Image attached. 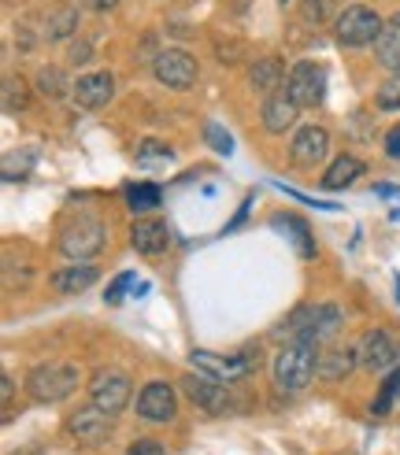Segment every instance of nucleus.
I'll return each instance as SVG.
<instances>
[{
  "instance_id": "obj_1",
  "label": "nucleus",
  "mask_w": 400,
  "mask_h": 455,
  "mask_svg": "<svg viewBox=\"0 0 400 455\" xmlns=\"http://www.w3.org/2000/svg\"><path fill=\"white\" fill-rule=\"evenodd\" d=\"M316 367H319V348L311 340H289L275 355V385L282 393H300L316 378Z\"/></svg>"
},
{
  "instance_id": "obj_2",
  "label": "nucleus",
  "mask_w": 400,
  "mask_h": 455,
  "mask_svg": "<svg viewBox=\"0 0 400 455\" xmlns=\"http://www.w3.org/2000/svg\"><path fill=\"white\" fill-rule=\"evenodd\" d=\"M78 389V367L75 363H37V367L27 374V393L37 403H60Z\"/></svg>"
},
{
  "instance_id": "obj_3",
  "label": "nucleus",
  "mask_w": 400,
  "mask_h": 455,
  "mask_svg": "<svg viewBox=\"0 0 400 455\" xmlns=\"http://www.w3.org/2000/svg\"><path fill=\"white\" fill-rule=\"evenodd\" d=\"M193 367L200 371V374H208V378H219V381H227V385H234V381H241V378H249V374H256L260 371V348H241L237 355H215V352H208V348H193Z\"/></svg>"
},
{
  "instance_id": "obj_4",
  "label": "nucleus",
  "mask_w": 400,
  "mask_h": 455,
  "mask_svg": "<svg viewBox=\"0 0 400 455\" xmlns=\"http://www.w3.org/2000/svg\"><path fill=\"white\" fill-rule=\"evenodd\" d=\"M104 222L93 219V215H78L75 222H67L63 226V234H60V252L67 259H75V263H89L100 248H104Z\"/></svg>"
},
{
  "instance_id": "obj_5",
  "label": "nucleus",
  "mask_w": 400,
  "mask_h": 455,
  "mask_svg": "<svg viewBox=\"0 0 400 455\" xmlns=\"http://www.w3.org/2000/svg\"><path fill=\"white\" fill-rule=\"evenodd\" d=\"M333 34L345 49H364V44H374L378 34H382V19H378L367 4H348L338 22H333Z\"/></svg>"
},
{
  "instance_id": "obj_6",
  "label": "nucleus",
  "mask_w": 400,
  "mask_h": 455,
  "mask_svg": "<svg viewBox=\"0 0 400 455\" xmlns=\"http://www.w3.org/2000/svg\"><path fill=\"white\" fill-rule=\"evenodd\" d=\"M285 93L293 97L300 108H319L326 97V71L319 63L300 60L289 67V78H285Z\"/></svg>"
},
{
  "instance_id": "obj_7",
  "label": "nucleus",
  "mask_w": 400,
  "mask_h": 455,
  "mask_svg": "<svg viewBox=\"0 0 400 455\" xmlns=\"http://www.w3.org/2000/svg\"><path fill=\"white\" fill-rule=\"evenodd\" d=\"M130 396H133V385H130V378L119 374V371H100V374L93 378V385H89V403H97L100 411H108L111 419L126 411Z\"/></svg>"
},
{
  "instance_id": "obj_8",
  "label": "nucleus",
  "mask_w": 400,
  "mask_h": 455,
  "mask_svg": "<svg viewBox=\"0 0 400 455\" xmlns=\"http://www.w3.org/2000/svg\"><path fill=\"white\" fill-rule=\"evenodd\" d=\"M182 389L186 396L200 407V411H208V415H227L230 411V393H227V381H219V378H208V374H186L182 378Z\"/></svg>"
},
{
  "instance_id": "obj_9",
  "label": "nucleus",
  "mask_w": 400,
  "mask_h": 455,
  "mask_svg": "<svg viewBox=\"0 0 400 455\" xmlns=\"http://www.w3.org/2000/svg\"><path fill=\"white\" fill-rule=\"evenodd\" d=\"M67 434H71L78 444H89V448H97V444H104L108 441V434H111V415L108 411H100L97 403H89V407H78V411H71L67 415Z\"/></svg>"
},
{
  "instance_id": "obj_10",
  "label": "nucleus",
  "mask_w": 400,
  "mask_h": 455,
  "mask_svg": "<svg viewBox=\"0 0 400 455\" xmlns=\"http://www.w3.org/2000/svg\"><path fill=\"white\" fill-rule=\"evenodd\" d=\"M152 75L167 89H189L196 82V60L182 49H164L152 60Z\"/></svg>"
},
{
  "instance_id": "obj_11",
  "label": "nucleus",
  "mask_w": 400,
  "mask_h": 455,
  "mask_svg": "<svg viewBox=\"0 0 400 455\" xmlns=\"http://www.w3.org/2000/svg\"><path fill=\"white\" fill-rule=\"evenodd\" d=\"M138 415L145 422H171L178 415V396L167 381H148L138 393Z\"/></svg>"
},
{
  "instance_id": "obj_12",
  "label": "nucleus",
  "mask_w": 400,
  "mask_h": 455,
  "mask_svg": "<svg viewBox=\"0 0 400 455\" xmlns=\"http://www.w3.org/2000/svg\"><path fill=\"white\" fill-rule=\"evenodd\" d=\"M330 156V133L323 126H300L293 133V145H289V159L297 167H316Z\"/></svg>"
},
{
  "instance_id": "obj_13",
  "label": "nucleus",
  "mask_w": 400,
  "mask_h": 455,
  "mask_svg": "<svg viewBox=\"0 0 400 455\" xmlns=\"http://www.w3.org/2000/svg\"><path fill=\"white\" fill-rule=\"evenodd\" d=\"M71 97H75V104H78V108L97 111V108H104L111 97H116V78H111L108 71L82 75V78L75 82V89H71Z\"/></svg>"
},
{
  "instance_id": "obj_14",
  "label": "nucleus",
  "mask_w": 400,
  "mask_h": 455,
  "mask_svg": "<svg viewBox=\"0 0 400 455\" xmlns=\"http://www.w3.org/2000/svg\"><path fill=\"white\" fill-rule=\"evenodd\" d=\"M260 119H263V130L267 133H285V130H293L297 119H300V104L289 97V93H271L263 100V111H260Z\"/></svg>"
},
{
  "instance_id": "obj_15",
  "label": "nucleus",
  "mask_w": 400,
  "mask_h": 455,
  "mask_svg": "<svg viewBox=\"0 0 400 455\" xmlns=\"http://www.w3.org/2000/svg\"><path fill=\"white\" fill-rule=\"evenodd\" d=\"M130 244H133V252H141V256L167 252V244H171L167 222H160V219H138L130 226Z\"/></svg>"
},
{
  "instance_id": "obj_16",
  "label": "nucleus",
  "mask_w": 400,
  "mask_h": 455,
  "mask_svg": "<svg viewBox=\"0 0 400 455\" xmlns=\"http://www.w3.org/2000/svg\"><path fill=\"white\" fill-rule=\"evenodd\" d=\"M396 345H393V337L386 330H371L364 340H360V363L367 371H389L393 363H396Z\"/></svg>"
},
{
  "instance_id": "obj_17",
  "label": "nucleus",
  "mask_w": 400,
  "mask_h": 455,
  "mask_svg": "<svg viewBox=\"0 0 400 455\" xmlns=\"http://www.w3.org/2000/svg\"><path fill=\"white\" fill-rule=\"evenodd\" d=\"M100 270L93 263H71V267H60L52 275V289L60 292V297H78V292H85L89 285H97Z\"/></svg>"
},
{
  "instance_id": "obj_18",
  "label": "nucleus",
  "mask_w": 400,
  "mask_h": 455,
  "mask_svg": "<svg viewBox=\"0 0 400 455\" xmlns=\"http://www.w3.org/2000/svg\"><path fill=\"white\" fill-rule=\"evenodd\" d=\"M356 367H360V348H326V352H319L316 378H323V381H341V378H348Z\"/></svg>"
},
{
  "instance_id": "obj_19",
  "label": "nucleus",
  "mask_w": 400,
  "mask_h": 455,
  "mask_svg": "<svg viewBox=\"0 0 400 455\" xmlns=\"http://www.w3.org/2000/svg\"><path fill=\"white\" fill-rule=\"evenodd\" d=\"M374 60L386 67V71H400V12H393L382 22V34L374 41Z\"/></svg>"
},
{
  "instance_id": "obj_20",
  "label": "nucleus",
  "mask_w": 400,
  "mask_h": 455,
  "mask_svg": "<svg viewBox=\"0 0 400 455\" xmlns=\"http://www.w3.org/2000/svg\"><path fill=\"white\" fill-rule=\"evenodd\" d=\"M285 78H289V75H285V63H282L278 56H263V60H256V63H252V71H249V85L256 89V93H263V97H271L275 89H282Z\"/></svg>"
},
{
  "instance_id": "obj_21",
  "label": "nucleus",
  "mask_w": 400,
  "mask_h": 455,
  "mask_svg": "<svg viewBox=\"0 0 400 455\" xmlns=\"http://www.w3.org/2000/svg\"><path fill=\"white\" fill-rule=\"evenodd\" d=\"M360 174H364L360 159H356V156H338V159H333V164L326 167V174L319 178V186L330 189V193H338V189H348Z\"/></svg>"
},
{
  "instance_id": "obj_22",
  "label": "nucleus",
  "mask_w": 400,
  "mask_h": 455,
  "mask_svg": "<svg viewBox=\"0 0 400 455\" xmlns=\"http://www.w3.org/2000/svg\"><path fill=\"white\" fill-rule=\"evenodd\" d=\"M271 226H275V230H285V237L293 241V248H297V256H304V259L316 256V237H311L304 219H297V215H275Z\"/></svg>"
},
{
  "instance_id": "obj_23",
  "label": "nucleus",
  "mask_w": 400,
  "mask_h": 455,
  "mask_svg": "<svg viewBox=\"0 0 400 455\" xmlns=\"http://www.w3.org/2000/svg\"><path fill=\"white\" fill-rule=\"evenodd\" d=\"M126 204L133 215H148L164 204V193H160V186H152V181H133V186H126Z\"/></svg>"
},
{
  "instance_id": "obj_24",
  "label": "nucleus",
  "mask_w": 400,
  "mask_h": 455,
  "mask_svg": "<svg viewBox=\"0 0 400 455\" xmlns=\"http://www.w3.org/2000/svg\"><path fill=\"white\" fill-rule=\"evenodd\" d=\"M67 89H75V85L67 82V75L60 71V67H41V75H37V93H41V97L60 100Z\"/></svg>"
},
{
  "instance_id": "obj_25",
  "label": "nucleus",
  "mask_w": 400,
  "mask_h": 455,
  "mask_svg": "<svg viewBox=\"0 0 400 455\" xmlns=\"http://www.w3.org/2000/svg\"><path fill=\"white\" fill-rule=\"evenodd\" d=\"M396 393H400V371H393V374L382 381V389H378V396H374V403H371V415H374V419H386L389 407H393V400H396Z\"/></svg>"
},
{
  "instance_id": "obj_26",
  "label": "nucleus",
  "mask_w": 400,
  "mask_h": 455,
  "mask_svg": "<svg viewBox=\"0 0 400 455\" xmlns=\"http://www.w3.org/2000/svg\"><path fill=\"white\" fill-rule=\"evenodd\" d=\"M374 104L382 108V111H400V71H393L386 78V85L374 93Z\"/></svg>"
},
{
  "instance_id": "obj_27",
  "label": "nucleus",
  "mask_w": 400,
  "mask_h": 455,
  "mask_svg": "<svg viewBox=\"0 0 400 455\" xmlns=\"http://www.w3.org/2000/svg\"><path fill=\"white\" fill-rule=\"evenodd\" d=\"M27 108V82L22 78H8L4 82V111L8 116H15V111Z\"/></svg>"
},
{
  "instance_id": "obj_28",
  "label": "nucleus",
  "mask_w": 400,
  "mask_h": 455,
  "mask_svg": "<svg viewBox=\"0 0 400 455\" xmlns=\"http://www.w3.org/2000/svg\"><path fill=\"white\" fill-rule=\"evenodd\" d=\"M78 27V12H60L49 19V41H63V37H71Z\"/></svg>"
},
{
  "instance_id": "obj_29",
  "label": "nucleus",
  "mask_w": 400,
  "mask_h": 455,
  "mask_svg": "<svg viewBox=\"0 0 400 455\" xmlns=\"http://www.w3.org/2000/svg\"><path fill=\"white\" fill-rule=\"evenodd\" d=\"M204 141H208L219 156H230V152H234V138H230V133L222 130L219 123H204Z\"/></svg>"
},
{
  "instance_id": "obj_30",
  "label": "nucleus",
  "mask_w": 400,
  "mask_h": 455,
  "mask_svg": "<svg viewBox=\"0 0 400 455\" xmlns=\"http://www.w3.org/2000/svg\"><path fill=\"white\" fill-rule=\"evenodd\" d=\"M133 285V270H123V275L116 278V282H111L108 289H104V300L111 304V307H116V304H123V297H126V289Z\"/></svg>"
},
{
  "instance_id": "obj_31",
  "label": "nucleus",
  "mask_w": 400,
  "mask_h": 455,
  "mask_svg": "<svg viewBox=\"0 0 400 455\" xmlns=\"http://www.w3.org/2000/svg\"><path fill=\"white\" fill-rule=\"evenodd\" d=\"M174 152L164 145V141H145L141 148H138V159H141V164H148V159H171Z\"/></svg>"
},
{
  "instance_id": "obj_32",
  "label": "nucleus",
  "mask_w": 400,
  "mask_h": 455,
  "mask_svg": "<svg viewBox=\"0 0 400 455\" xmlns=\"http://www.w3.org/2000/svg\"><path fill=\"white\" fill-rule=\"evenodd\" d=\"M126 455H167V451H164V444H160V441L141 437V441H133V444L126 448Z\"/></svg>"
},
{
  "instance_id": "obj_33",
  "label": "nucleus",
  "mask_w": 400,
  "mask_h": 455,
  "mask_svg": "<svg viewBox=\"0 0 400 455\" xmlns=\"http://www.w3.org/2000/svg\"><path fill=\"white\" fill-rule=\"evenodd\" d=\"M278 189H285V186H278ZM293 200H300V204H311V208H323V212H338V204H330V200H316V196H304V193H297V189H285Z\"/></svg>"
},
{
  "instance_id": "obj_34",
  "label": "nucleus",
  "mask_w": 400,
  "mask_h": 455,
  "mask_svg": "<svg viewBox=\"0 0 400 455\" xmlns=\"http://www.w3.org/2000/svg\"><path fill=\"white\" fill-rule=\"evenodd\" d=\"M386 156H389V159H400V126H393V130L386 133Z\"/></svg>"
},
{
  "instance_id": "obj_35",
  "label": "nucleus",
  "mask_w": 400,
  "mask_h": 455,
  "mask_svg": "<svg viewBox=\"0 0 400 455\" xmlns=\"http://www.w3.org/2000/svg\"><path fill=\"white\" fill-rule=\"evenodd\" d=\"M326 8H330V0H308V4H304V15L319 22V19L326 15Z\"/></svg>"
},
{
  "instance_id": "obj_36",
  "label": "nucleus",
  "mask_w": 400,
  "mask_h": 455,
  "mask_svg": "<svg viewBox=\"0 0 400 455\" xmlns=\"http://www.w3.org/2000/svg\"><path fill=\"white\" fill-rule=\"evenodd\" d=\"M0 385H4V389H0V396H4V407H8V403H12V393H15V381L4 374V381H0Z\"/></svg>"
},
{
  "instance_id": "obj_37",
  "label": "nucleus",
  "mask_w": 400,
  "mask_h": 455,
  "mask_svg": "<svg viewBox=\"0 0 400 455\" xmlns=\"http://www.w3.org/2000/svg\"><path fill=\"white\" fill-rule=\"evenodd\" d=\"M71 60H75V63H89V44H75Z\"/></svg>"
},
{
  "instance_id": "obj_38",
  "label": "nucleus",
  "mask_w": 400,
  "mask_h": 455,
  "mask_svg": "<svg viewBox=\"0 0 400 455\" xmlns=\"http://www.w3.org/2000/svg\"><path fill=\"white\" fill-rule=\"evenodd\" d=\"M378 196H400V186H374Z\"/></svg>"
},
{
  "instance_id": "obj_39",
  "label": "nucleus",
  "mask_w": 400,
  "mask_h": 455,
  "mask_svg": "<svg viewBox=\"0 0 400 455\" xmlns=\"http://www.w3.org/2000/svg\"><path fill=\"white\" fill-rule=\"evenodd\" d=\"M111 4H116V0H93V8H100V12H104V8H111Z\"/></svg>"
},
{
  "instance_id": "obj_40",
  "label": "nucleus",
  "mask_w": 400,
  "mask_h": 455,
  "mask_svg": "<svg viewBox=\"0 0 400 455\" xmlns=\"http://www.w3.org/2000/svg\"><path fill=\"white\" fill-rule=\"evenodd\" d=\"M396 300H400V278H396Z\"/></svg>"
},
{
  "instance_id": "obj_41",
  "label": "nucleus",
  "mask_w": 400,
  "mask_h": 455,
  "mask_svg": "<svg viewBox=\"0 0 400 455\" xmlns=\"http://www.w3.org/2000/svg\"><path fill=\"white\" fill-rule=\"evenodd\" d=\"M396 400H400V393H396Z\"/></svg>"
},
{
  "instance_id": "obj_42",
  "label": "nucleus",
  "mask_w": 400,
  "mask_h": 455,
  "mask_svg": "<svg viewBox=\"0 0 400 455\" xmlns=\"http://www.w3.org/2000/svg\"><path fill=\"white\" fill-rule=\"evenodd\" d=\"M282 4H285V0H282Z\"/></svg>"
}]
</instances>
